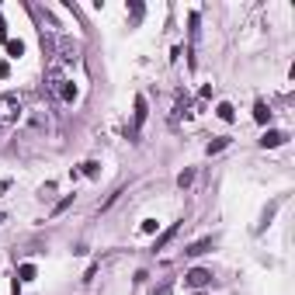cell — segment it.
<instances>
[{
    "label": "cell",
    "mask_w": 295,
    "mask_h": 295,
    "mask_svg": "<svg viewBox=\"0 0 295 295\" xmlns=\"http://www.w3.org/2000/svg\"><path fill=\"white\" fill-rule=\"evenodd\" d=\"M21 115V98L14 91H7V94H0V122L7 125V122H18Z\"/></svg>",
    "instance_id": "6da1fadb"
},
{
    "label": "cell",
    "mask_w": 295,
    "mask_h": 295,
    "mask_svg": "<svg viewBox=\"0 0 295 295\" xmlns=\"http://www.w3.org/2000/svg\"><path fill=\"white\" fill-rule=\"evenodd\" d=\"M212 278H216V275H212L209 268H191V271L184 275V285H188V288H209Z\"/></svg>",
    "instance_id": "7a4b0ae2"
},
{
    "label": "cell",
    "mask_w": 295,
    "mask_h": 295,
    "mask_svg": "<svg viewBox=\"0 0 295 295\" xmlns=\"http://www.w3.org/2000/svg\"><path fill=\"white\" fill-rule=\"evenodd\" d=\"M146 115H150V104H146L142 94H139V98H136V111H132V132H129V136H136L139 129L146 125Z\"/></svg>",
    "instance_id": "3957f363"
},
{
    "label": "cell",
    "mask_w": 295,
    "mask_h": 295,
    "mask_svg": "<svg viewBox=\"0 0 295 295\" xmlns=\"http://www.w3.org/2000/svg\"><path fill=\"white\" fill-rule=\"evenodd\" d=\"M52 87H56V94L66 101V104L77 101V87H73V80H66V77H59V73H56V83H52Z\"/></svg>",
    "instance_id": "277c9868"
},
{
    "label": "cell",
    "mask_w": 295,
    "mask_h": 295,
    "mask_svg": "<svg viewBox=\"0 0 295 295\" xmlns=\"http://www.w3.org/2000/svg\"><path fill=\"white\" fill-rule=\"evenodd\" d=\"M285 139H288V132H278V129H268V132H264V136L257 139V142H260L264 150H275V146H281Z\"/></svg>",
    "instance_id": "5b68a950"
},
{
    "label": "cell",
    "mask_w": 295,
    "mask_h": 295,
    "mask_svg": "<svg viewBox=\"0 0 295 295\" xmlns=\"http://www.w3.org/2000/svg\"><path fill=\"white\" fill-rule=\"evenodd\" d=\"M216 247V236H205V240H198V243H191V247H184V254L188 257H201V254H209Z\"/></svg>",
    "instance_id": "8992f818"
},
{
    "label": "cell",
    "mask_w": 295,
    "mask_h": 295,
    "mask_svg": "<svg viewBox=\"0 0 295 295\" xmlns=\"http://www.w3.org/2000/svg\"><path fill=\"white\" fill-rule=\"evenodd\" d=\"M59 52H63V59H66V63H73V59H77V52H80V45L73 39H59Z\"/></svg>",
    "instance_id": "52a82bcc"
},
{
    "label": "cell",
    "mask_w": 295,
    "mask_h": 295,
    "mask_svg": "<svg viewBox=\"0 0 295 295\" xmlns=\"http://www.w3.org/2000/svg\"><path fill=\"white\" fill-rule=\"evenodd\" d=\"M254 122H257V125H268V122H271V108H268V101H257V104H254Z\"/></svg>",
    "instance_id": "ba28073f"
},
{
    "label": "cell",
    "mask_w": 295,
    "mask_h": 295,
    "mask_svg": "<svg viewBox=\"0 0 295 295\" xmlns=\"http://www.w3.org/2000/svg\"><path fill=\"white\" fill-rule=\"evenodd\" d=\"M177 233H181V222H174V226H170L167 233H160V236H157V243H153V250H163V247H167V243H170V240H174Z\"/></svg>",
    "instance_id": "9c48e42d"
},
{
    "label": "cell",
    "mask_w": 295,
    "mask_h": 295,
    "mask_svg": "<svg viewBox=\"0 0 295 295\" xmlns=\"http://www.w3.org/2000/svg\"><path fill=\"white\" fill-rule=\"evenodd\" d=\"M4 45H7V56H11V59H21V56H24V42H21V39H7Z\"/></svg>",
    "instance_id": "30bf717a"
},
{
    "label": "cell",
    "mask_w": 295,
    "mask_h": 295,
    "mask_svg": "<svg viewBox=\"0 0 295 295\" xmlns=\"http://www.w3.org/2000/svg\"><path fill=\"white\" fill-rule=\"evenodd\" d=\"M226 146H229V139H226V136H219V139H212V142L205 146V153H209V157H216V153H222Z\"/></svg>",
    "instance_id": "8fae6325"
},
{
    "label": "cell",
    "mask_w": 295,
    "mask_h": 295,
    "mask_svg": "<svg viewBox=\"0 0 295 295\" xmlns=\"http://www.w3.org/2000/svg\"><path fill=\"white\" fill-rule=\"evenodd\" d=\"M35 275H39L35 264H21V268H18V281H35Z\"/></svg>",
    "instance_id": "7c38bea8"
},
{
    "label": "cell",
    "mask_w": 295,
    "mask_h": 295,
    "mask_svg": "<svg viewBox=\"0 0 295 295\" xmlns=\"http://www.w3.org/2000/svg\"><path fill=\"white\" fill-rule=\"evenodd\" d=\"M275 212H278V201H271V205H268V209L260 212V226H257V229H264V226H271V219H275Z\"/></svg>",
    "instance_id": "4fadbf2b"
},
{
    "label": "cell",
    "mask_w": 295,
    "mask_h": 295,
    "mask_svg": "<svg viewBox=\"0 0 295 295\" xmlns=\"http://www.w3.org/2000/svg\"><path fill=\"white\" fill-rule=\"evenodd\" d=\"M101 174V163L98 160H87L83 167H80V177H98Z\"/></svg>",
    "instance_id": "5bb4252c"
},
{
    "label": "cell",
    "mask_w": 295,
    "mask_h": 295,
    "mask_svg": "<svg viewBox=\"0 0 295 295\" xmlns=\"http://www.w3.org/2000/svg\"><path fill=\"white\" fill-rule=\"evenodd\" d=\"M216 115L222 118V122H233V118H236V111H233V104H229V101H222V104L216 108Z\"/></svg>",
    "instance_id": "9a60e30c"
},
{
    "label": "cell",
    "mask_w": 295,
    "mask_h": 295,
    "mask_svg": "<svg viewBox=\"0 0 295 295\" xmlns=\"http://www.w3.org/2000/svg\"><path fill=\"white\" fill-rule=\"evenodd\" d=\"M195 184V170H181L177 174V188H191Z\"/></svg>",
    "instance_id": "2e32d148"
},
{
    "label": "cell",
    "mask_w": 295,
    "mask_h": 295,
    "mask_svg": "<svg viewBox=\"0 0 295 295\" xmlns=\"http://www.w3.org/2000/svg\"><path fill=\"white\" fill-rule=\"evenodd\" d=\"M70 205H73V195H66L63 201H56V205H52V219H56V216H63V212H66Z\"/></svg>",
    "instance_id": "e0dca14e"
},
{
    "label": "cell",
    "mask_w": 295,
    "mask_h": 295,
    "mask_svg": "<svg viewBox=\"0 0 295 295\" xmlns=\"http://www.w3.org/2000/svg\"><path fill=\"white\" fill-rule=\"evenodd\" d=\"M188 35H191V42L198 39V11H191V14H188Z\"/></svg>",
    "instance_id": "ac0fdd59"
},
{
    "label": "cell",
    "mask_w": 295,
    "mask_h": 295,
    "mask_svg": "<svg viewBox=\"0 0 295 295\" xmlns=\"http://www.w3.org/2000/svg\"><path fill=\"white\" fill-rule=\"evenodd\" d=\"M170 292H174V281H163V285H160L153 295H170Z\"/></svg>",
    "instance_id": "d6986e66"
},
{
    "label": "cell",
    "mask_w": 295,
    "mask_h": 295,
    "mask_svg": "<svg viewBox=\"0 0 295 295\" xmlns=\"http://www.w3.org/2000/svg\"><path fill=\"white\" fill-rule=\"evenodd\" d=\"M157 226H160L157 219H146V222H142V233H157Z\"/></svg>",
    "instance_id": "ffe728a7"
},
{
    "label": "cell",
    "mask_w": 295,
    "mask_h": 295,
    "mask_svg": "<svg viewBox=\"0 0 295 295\" xmlns=\"http://www.w3.org/2000/svg\"><path fill=\"white\" fill-rule=\"evenodd\" d=\"M11 77V66H7V63H0V80H7Z\"/></svg>",
    "instance_id": "44dd1931"
},
{
    "label": "cell",
    "mask_w": 295,
    "mask_h": 295,
    "mask_svg": "<svg viewBox=\"0 0 295 295\" xmlns=\"http://www.w3.org/2000/svg\"><path fill=\"white\" fill-rule=\"evenodd\" d=\"M0 39L7 42V21H4V14H0Z\"/></svg>",
    "instance_id": "7402d4cb"
},
{
    "label": "cell",
    "mask_w": 295,
    "mask_h": 295,
    "mask_svg": "<svg viewBox=\"0 0 295 295\" xmlns=\"http://www.w3.org/2000/svg\"><path fill=\"white\" fill-rule=\"evenodd\" d=\"M11 295H21V281L14 278V288H11Z\"/></svg>",
    "instance_id": "603a6c76"
},
{
    "label": "cell",
    "mask_w": 295,
    "mask_h": 295,
    "mask_svg": "<svg viewBox=\"0 0 295 295\" xmlns=\"http://www.w3.org/2000/svg\"><path fill=\"white\" fill-rule=\"evenodd\" d=\"M4 219H7V216H4V212H0V222H4Z\"/></svg>",
    "instance_id": "cb8c5ba5"
}]
</instances>
